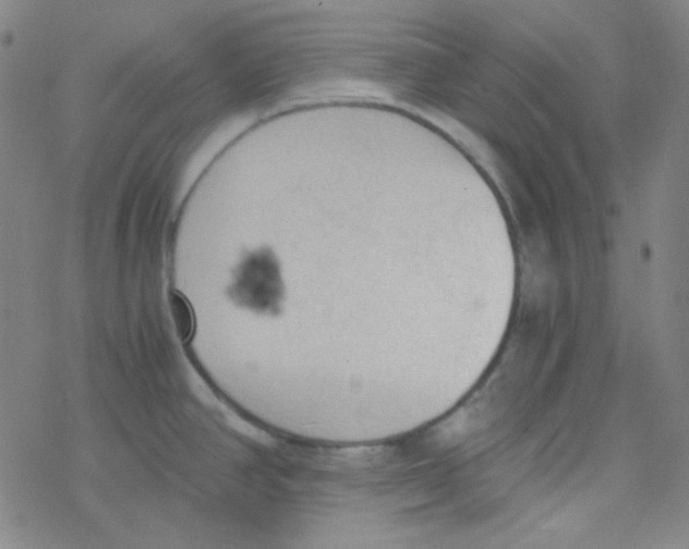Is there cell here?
Masks as SVG:
<instances>
[{
    "label": "cell",
    "mask_w": 689,
    "mask_h": 549,
    "mask_svg": "<svg viewBox=\"0 0 689 549\" xmlns=\"http://www.w3.org/2000/svg\"><path fill=\"white\" fill-rule=\"evenodd\" d=\"M227 293L240 307L257 313L278 310L282 282L277 258L268 248L246 254L234 268Z\"/></svg>",
    "instance_id": "1"
}]
</instances>
